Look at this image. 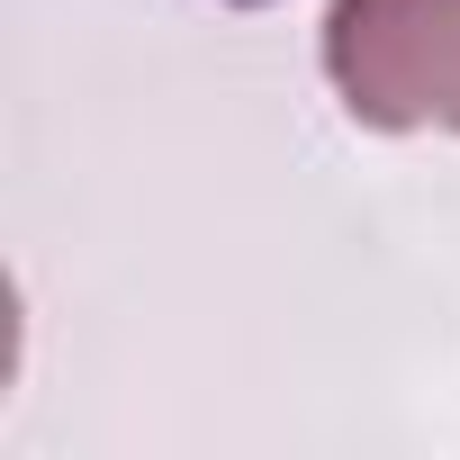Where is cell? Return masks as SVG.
Masks as SVG:
<instances>
[{
  "label": "cell",
  "instance_id": "6da1fadb",
  "mask_svg": "<svg viewBox=\"0 0 460 460\" xmlns=\"http://www.w3.org/2000/svg\"><path fill=\"white\" fill-rule=\"evenodd\" d=\"M325 73L361 127L460 136V0H334Z\"/></svg>",
  "mask_w": 460,
  "mask_h": 460
},
{
  "label": "cell",
  "instance_id": "7a4b0ae2",
  "mask_svg": "<svg viewBox=\"0 0 460 460\" xmlns=\"http://www.w3.org/2000/svg\"><path fill=\"white\" fill-rule=\"evenodd\" d=\"M235 10H253V0H235Z\"/></svg>",
  "mask_w": 460,
  "mask_h": 460
}]
</instances>
